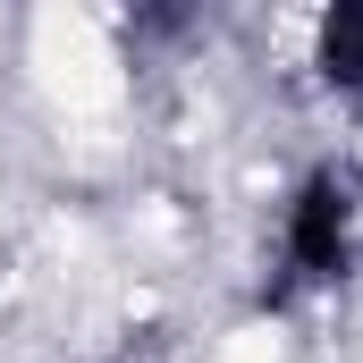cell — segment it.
Returning a JSON list of instances; mask_svg holds the SVG:
<instances>
[{
    "mask_svg": "<svg viewBox=\"0 0 363 363\" xmlns=\"http://www.w3.org/2000/svg\"><path fill=\"white\" fill-rule=\"evenodd\" d=\"M355 220H363L355 169L321 161V169L296 178L287 211H279V287H271L279 304L287 296H313V287H338V279L355 271Z\"/></svg>",
    "mask_w": 363,
    "mask_h": 363,
    "instance_id": "6da1fadb",
    "label": "cell"
},
{
    "mask_svg": "<svg viewBox=\"0 0 363 363\" xmlns=\"http://www.w3.org/2000/svg\"><path fill=\"white\" fill-rule=\"evenodd\" d=\"M313 68H321V85L363 101V0H338L330 17H321V34H313Z\"/></svg>",
    "mask_w": 363,
    "mask_h": 363,
    "instance_id": "7a4b0ae2",
    "label": "cell"
}]
</instances>
